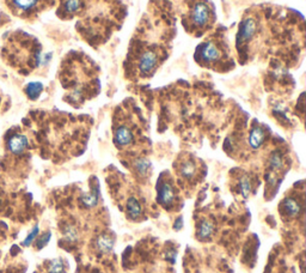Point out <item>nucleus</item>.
Listing matches in <instances>:
<instances>
[{"mask_svg": "<svg viewBox=\"0 0 306 273\" xmlns=\"http://www.w3.org/2000/svg\"><path fill=\"white\" fill-rule=\"evenodd\" d=\"M100 67L87 54L80 50H71L59 68V77L64 88L68 89V97L72 102H82L85 91L100 84Z\"/></svg>", "mask_w": 306, "mask_h": 273, "instance_id": "obj_3", "label": "nucleus"}, {"mask_svg": "<svg viewBox=\"0 0 306 273\" xmlns=\"http://www.w3.org/2000/svg\"><path fill=\"white\" fill-rule=\"evenodd\" d=\"M133 140H134L133 131L130 130L128 126H119L118 129H116L114 141L118 147L120 148L128 147V145L133 143Z\"/></svg>", "mask_w": 306, "mask_h": 273, "instance_id": "obj_9", "label": "nucleus"}, {"mask_svg": "<svg viewBox=\"0 0 306 273\" xmlns=\"http://www.w3.org/2000/svg\"><path fill=\"white\" fill-rule=\"evenodd\" d=\"M174 16L162 0H150V12L145 14L133 34L123 63L129 77L150 78L165 63L171 52Z\"/></svg>", "mask_w": 306, "mask_h": 273, "instance_id": "obj_1", "label": "nucleus"}, {"mask_svg": "<svg viewBox=\"0 0 306 273\" xmlns=\"http://www.w3.org/2000/svg\"><path fill=\"white\" fill-rule=\"evenodd\" d=\"M174 200V189L173 186L165 182L159 189V202L164 205H169Z\"/></svg>", "mask_w": 306, "mask_h": 273, "instance_id": "obj_12", "label": "nucleus"}, {"mask_svg": "<svg viewBox=\"0 0 306 273\" xmlns=\"http://www.w3.org/2000/svg\"><path fill=\"white\" fill-rule=\"evenodd\" d=\"M269 166H271V168L273 170L281 169L282 167H283L282 155L280 154V152H278V151L273 152V154L271 155V157H269Z\"/></svg>", "mask_w": 306, "mask_h": 273, "instance_id": "obj_20", "label": "nucleus"}, {"mask_svg": "<svg viewBox=\"0 0 306 273\" xmlns=\"http://www.w3.org/2000/svg\"><path fill=\"white\" fill-rule=\"evenodd\" d=\"M43 86L41 83H30L25 88V94L30 100H36L40 96V94L42 93Z\"/></svg>", "mask_w": 306, "mask_h": 273, "instance_id": "obj_19", "label": "nucleus"}, {"mask_svg": "<svg viewBox=\"0 0 306 273\" xmlns=\"http://www.w3.org/2000/svg\"><path fill=\"white\" fill-rule=\"evenodd\" d=\"M49 273H63L64 272V264L61 259H55L49 264L48 267Z\"/></svg>", "mask_w": 306, "mask_h": 273, "instance_id": "obj_22", "label": "nucleus"}, {"mask_svg": "<svg viewBox=\"0 0 306 273\" xmlns=\"http://www.w3.org/2000/svg\"><path fill=\"white\" fill-rule=\"evenodd\" d=\"M285 210H286V213L289 214V216L296 217L300 213L301 206H300V204L297 202V200L289 198L285 200Z\"/></svg>", "mask_w": 306, "mask_h": 273, "instance_id": "obj_17", "label": "nucleus"}, {"mask_svg": "<svg viewBox=\"0 0 306 273\" xmlns=\"http://www.w3.org/2000/svg\"><path fill=\"white\" fill-rule=\"evenodd\" d=\"M0 56L7 66L29 76L41 65L42 45L35 36L23 30L10 31L4 35Z\"/></svg>", "mask_w": 306, "mask_h": 273, "instance_id": "obj_4", "label": "nucleus"}, {"mask_svg": "<svg viewBox=\"0 0 306 273\" xmlns=\"http://www.w3.org/2000/svg\"><path fill=\"white\" fill-rule=\"evenodd\" d=\"M213 232H214V224L211 221L205 220L201 223V225H200L198 235L201 240H207L213 235Z\"/></svg>", "mask_w": 306, "mask_h": 273, "instance_id": "obj_16", "label": "nucleus"}, {"mask_svg": "<svg viewBox=\"0 0 306 273\" xmlns=\"http://www.w3.org/2000/svg\"><path fill=\"white\" fill-rule=\"evenodd\" d=\"M98 199H100V191H98V188H93L92 191L82 196V203L84 206L93 207L97 205Z\"/></svg>", "mask_w": 306, "mask_h": 273, "instance_id": "obj_15", "label": "nucleus"}, {"mask_svg": "<svg viewBox=\"0 0 306 273\" xmlns=\"http://www.w3.org/2000/svg\"><path fill=\"white\" fill-rule=\"evenodd\" d=\"M37 234H39V227H35V228H34V230H32V231L30 232V234H29L28 238L25 239V241H24L23 245H24V246H29V245H30V243L35 240L36 236H37Z\"/></svg>", "mask_w": 306, "mask_h": 273, "instance_id": "obj_24", "label": "nucleus"}, {"mask_svg": "<svg viewBox=\"0 0 306 273\" xmlns=\"http://www.w3.org/2000/svg\"><path fill=\"white\" fill-rule=\"evenodd\" d=\"M65 236H66V238L70 240V241H75L76 239H78V234H76V230L74 228H72V227H67L66 228V232H65Z\"/></svg>", "mask_w": 306, "mask_h": 273, "instance_id": "obj_23", "label": "nucleus"}, {"mask_svg": "<svg viewBox=\"0 0 306 273\" xmlns=\"http://www.w3.org/2000/svg\"><path fill=\"white\" fill-rule=\"evenodd\" d=\"M127 210H128L129 216L132 218H137L141 213V205L140 203L138 202L137 198L134 196H130L127 202Z\"/></svg>", "mask_w": 306, "mask_h": 273, "instance_id": "obj_18", "label": "nucleus"}, {"mask_svg": "<svg viewBox=\"0 0 306 273\" xmlns=\"http://www.w3.org/2000/svg\"><path fill=\"white\" fill-rule=\"evenodd\" d=\"M264 138H265L264 131L262 130L261 127H255V129H253V131H251L250 137H249L250 148L254 149V150L260 149L264 143Z\"/></svg>", "mask_w": 306, "mask_h": 273, "instance_id": "obj_10", "label": "nucleus"}, {"mask_svg": "<svg viewBox=\"0 0 306 273\" xmlns=\"http://www.w3.org/2000/svg\"><path fill=\"white\" fill-rule=\"evenodd\" d=\"M56 16L75 22V30L92 48L107 43L127 17L123 0H58Z\"/></svg>", "mask_w": 306, "mask_h": 273, "instance_id": "obj_2", "label": "nucleus"}, {"mask_svg": "<svg viewBox=\"0 0 306 273\" xmlns=\"http://www.w3.org/2000/svg\"><path fill=\"white\" fill-rule=\"evenodd\" d=\"M250 191H251L250 180L247 179L246 176H243L242 180H240V193H242L244 198H247L250 194Z\"/></svg>", "mask_w": 306, "mask_h": 273, "instance_id": "obj_21", "label": "nucleus"}, {"mask_svg": "<svg viewBox=\"0 0 306 273\" xmlns=\"http://www.w3.org/2000/svg\"><path fill=\"white\" fill-rule=\"evenodd\" d=\"M196 172H198V167H196V163L194 161H192V159L184 161L181 165L180 169H178L180 175L183 177V179H187V180L193 179V177L195 176Z\"/></svg>", "mask_w": 306, "mask_h": 273, "instance_id": "obj_11", "label": "nucleus"}, {"mask_svg": "<svg viewBox=\"0 0 306 273\" xmlns=\"http://www.w3.org/2000/svg\"><path fill=\"white\" fill-rule=\"evenodd\" d=\"M97 249L102 253H109L114 247V239L108 235H102L98 238L96 242Z\"/></svg>", "mask_w": 306, "mask_h": 273, "instance_id": "obj_14", "label": "nucleus"}, {"mask_svg": "<svg viewBox=\"0 0 306 273\" xmlns=\"http://www.w3.org/2000/svg\"><path fill=\"white\" fill-rule=\"evenodd\" d=\"M134 168L140 176L146 177L151 172V162L145 157L138 158L134 161Z\"/></svg>", "mask_w": 306, "mask_h": 273, "instance_id": "obj_13", "label": "nucleus"}, {"mask_svg": "<svg viewBox=\"0 0 306 273\" xmlns=\"http://www.w3.org/2000/svg\"><path fill=\"white\" fill-rule=\"evenodd\" d=\"M3 3L14 17L34 22L46 11L56 6L58 0H3Z\"/></svg>", "mask_w": 306, "mask_h": 273, "instance_id": "obj_7", "label": "nucleus"}, {"mask_svg": "<svg viewBox=\"0 0 306 273\" xmlns=\"http://www.w3.org/2000/svg\"><path fill=\"white\" fill-rule=\"evenodd\" d=\"M184 30L194 38L211 31L217 21L216 6L211 0H178Z\"/></svg>", "mask_w": 306, "mask_h": 273, "instance_id": "obj_6", "label": "nucleus"}, {"mask_svg": "<svg viewBox=\"0 0 306 273\" xmlns=\"http://www.w3.org/2000/svg\"><path fill=\"white\" fill-rule=\"evenodd\" d=\"M7 149L11 154L13 155H21L28 149L29 140L24 134L14 133L7 139Z\"/></svg>", "mask_w": 306, "mask_h": 273, "instance_id": "obj_8", "label": "nucleus"}, {"mask_svg": "<svg viewBox=\"0 0 306 273\" xmlns=\"http://www.w3.org/2000/svg\"><path fill=\"white\" fill-rule=\"evenodd\" d=\"M49 239H50V234H49V232H48V234L45 235V238H41V240H40V241H37L39 248H42V247L45 246L46 243L49 241Z\"/></svg>", "mask_w": 306, "mask_h": 273, "instance_id": "obj_25", "label": "nucleus"}, {"mask_svg": "<svg viewBox=\"0 0 306 273\" xmlns=\"http://www.w3.org/2000/svg\"><path fill=\"white\" fill-rule=\"evenodd\" d=\"M226 31L224 27H219L199 43L194 53V59L198 65L220 74L235 68L236 63Z\"/></svg>", "mask_w": 306, "mask_h": 273, "instance_id": "obj_5", "label": "nucleus"}]
</instances>
